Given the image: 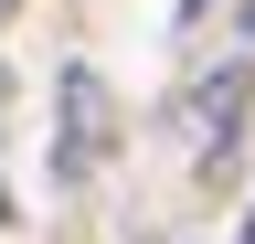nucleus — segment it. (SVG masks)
Returning a JSON list of instances; mask_svg holds the SVG:
<instances>
[{
  "instance_id": "1",
  "label": "nucleus",
  "mask_w": 255,
  "mask_h": 244,
  "mask_svg": "<svg viewBox=\"0 0 255 244\" xmlns=\"http://www.w3.org/2000/svg\"><path fill=\"white\" fill-rule=\"evenodd\" d=\"M107 149H117V96H107V75H96V64H64V75H53V180L85 191V180L107 170Z\"/></svg>"
},
{
  "instance_id": "2",
  "label": "nucleus",
  "mask_w": 255,
  "mask_h": 244,
  "mask_svg": "<svg viewBox=\"0 0 255 244\" xmlns=\"http://www.w3.org/2000/svg\"><path fill=\"white\" fill-rule=\"evenodd\" d=\"M245 106H255V64H223V75H202L181 96V149H191V170H223L234 160V138H245Z\"/></svg>"
},
{
  "instance_id": "3",
  "label": "nucleus",
  "mask_w": 255,
  "mask_h": 244,
  "mask_svg": "<svg viewBox=\"0 0 255 244\" xmlns=\"http://www.w3.org/2000/svg\"><path fill=\"white\" fill-rule=\"evenodd\" d=\"M0 117H11V75H0ZM0 223H11V180H0Z\"/></svg>"
},
{
  "instance_id": "4",
  "label": "nucleus",
  "mask_w": 255,
  "mask_h": 244,
  "mask_svg": "<svg viewBox=\"0 0 255 244\" xmlns=\"http://www.w3.org/2000/svg\"><path fill=\"white\" fill-rule=\"evenodd\" d=\"M202 11H213V0H181V21H202Z\"/></svg>"
},
{
  "instance_id": "5",
  "label": "nucleus",
  "mask_w": 255,
  "mask_h": 244,
  "mask_svg": "<svg viewBox=\"0 0 255 244\" xmlns=\"http://www.w3.org/2000/svg\"><path fill=\"white\" fill-rule=\"evenodd\" d=\"M11 11H21V0H0V32H11Z\"/></svg>"
},
{
  "instance_id": "6",
  "label": "nucleus",
  "mask_w": 255,
  "mask_h": 244,
  "mask_svg": "<svg viewBox=\"0 0 255 244\" xmlns=\"http://www.w3.org/2000/svg\"><path fill=\"white\" fill-rule=\"evenodd\" d=\"M245 244H255V212H245Z\"/></svg>"
}]
</instances>
